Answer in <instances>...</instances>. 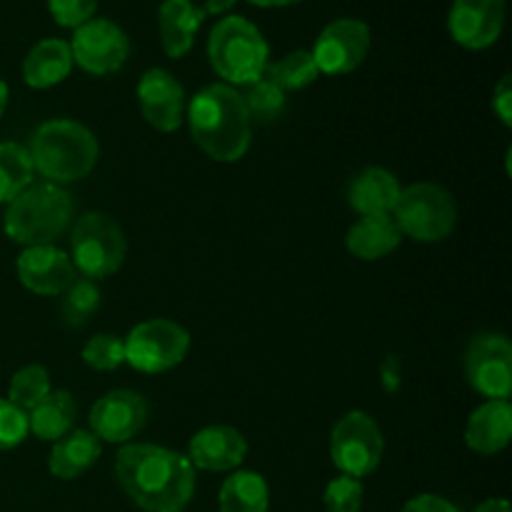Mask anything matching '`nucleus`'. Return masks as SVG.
Masks as SVG:
<instances>
[{
  "label": "nucleus",
  "mask_w": 512,
  "mask_h": 512,
  "mask_svg": "<svg viewBox=\"0 0 512 512\" xmlns=\"http://www.w3.org/2000/svg\"><path fill=\"white\" fill-rule=\"evenodd\" d=\"M115 478L143 512H183L195 495L188 455L150 443H130L115 455Z\"/></svg>",
  "instance_id": "1"
},
{
  "label": "nucleus",
  "mask_w": 512,
  "mask_h": 512,
  "mask_svg": "<svg viewBox=\"0 0 512 512\" xmlns=\"http://www.w3.org/2000/svg\"><path fill=\"white\" fill-rule=\"evenodd\" d=\"M138 100L145 123L160 133H173L185 118V90L165 68L145 70L138 83Z\"/></svg>",
  "instance_id": "15"
},
{
  "label": "nucleus",
  "mask_w": 512,
  "mask_h": 512,
  "mask_svg": "<svg viewBox=\"0 0 512 512\" xmlns=\"http://www.w3.org/2000/svg\"><path fill=\"white\" fill-rule=\"evenodd\" d=\"M235 3H238V0H205L203 10L208 18L210 15H225L228 10L235 8Z\"/></svg>",
  "instance_id": "37"
},
{
  "label": "nucleus",
  "mask_w": 512,
  "mask_h": 512,
  "mask_svg": "<svg viewBox=\"0 0 512 512\" xmlns=\"http://www.w3.org/2000/svg\"><path fill=\"white\" fill-rule=\"evenodd\" d=\"M125 253V233L110 215L85 213L75 220L70 233V260L85 278L100 280L118 273Z\"/></svg>",
  "instance_id": "7"
},
{
  "label": "nucleus",
  "mask_w": 512,
  "mask_h": 512,
  "mask_svg": "<svg viewBox=\"0 0 512 512\" xmlns=\"http://www.w3.org/2000/svg\"><path fill=\"white\" fill-rule=\"evenodd\" d=\"M48 10L60 28H80L95 18L98 0H48Z\"/></svg>",
  "instance_id": "34"
},
{
  "label": "nucleus",
  "mask_w": 512,
  "mask_h": 512,
  "mask_svg": "<svg viewBox=\"0 0 512 512\" xmlns=\"http://www.w3.org/2000/svg\"><path fill=\"white\" fill-rule=\"evenodd\" d=\"M263 75H268L283 93H288V90H303L310 83H315L320 70L310 50H293L285 58L270 60Z\"/></svg>",
  "instance_id": "27"
},
{
  "label": "nucleus",
  "mask_w": 512,
  "mask_h": 512,
  "mask_svg": "<svg viewBox=\"0 0 512 512\" xmlns=\"http://www.w3.org/2000/svg\"><path fill=\"white\" fill-rule=\"evenodd\" d=\"M465 378L488 400H508L512 393V345L503 333L475 335L465 350Z\"/></svg>",
  "instance_id": "10"
},
{
  "label": "nucleus",
  "mask_w": 512,
  "mask_h": 512,
  "mask_svg": "<svg viewBox=\"0 0 512 512\" xmlns=\"http://www.w3.org/2000/svg\"><path fill=\"white\" fill-rule=\"evenodd\" d=\"M73 70V53L68 40L45 38L28 50L23 60V80L28 88L48 90L63 83Z\"/></svg>",
  "instance_id": "20"
},
{
  "label": "nucleus",
  "mask_w": 512,
  "mask_h": 512,
  "mask_svg": "<svg viewBox=\"0 0 512 512\" xmlns=\"http://www.w3.org/2000/svg\"><path fill=\"white\" fill-rule=\"evenodd\" d=\"M208 60L225 85H245L265 73L270 45L255 23L243 15H225L208 35Z\"/></svg>",
  "instance_id": "5"
},
{
  "label": "nucleus",
  "mask_w": 512,
  "mask_h": 512,
  "mask_svg": "<svg viewBox=\"0 0 512 512\" xmlns=\"http://www.w3.org/2000/svg\"><path fill=\"white\" fill-rule=\"evenodd\" d=\"M33 160L25 145L0 143V203H13L33 183Z\"/></svg>",
  "instance_id": "26"
},
{
  "label": "nucleus",
  "mask_w": 512,
  "mask_h": 512,
  "mask_svg": "<svg viewBox=\"0 0 512 512\" xmlns=\"http://www.w3.org/2000/svg\"><path fill=\"white\" fill-rule=\"evenodd\" d=\"M73 63L90 75L118 73L130 55V38L118 23L108 18H90L75 28L70 40Z\"/></svg>",
  "instance_id": "11"
},
{
  "label": "nucleus",
  "mask_w": 512,
  "mask_h": 512,
  "mask_svg": "<svg viewBox=\"0 0 512 512\" xmlns=\"http://www.w3.org/2000/svg\"><path fill=\"white\" fill-rule=\"evenodd\" d=\"M125 363L140 373H165L178 368L190 350V333L168 318L143 320L128 333Z\"/></svg>",
  "instance_id": "8"
},
{
  "label": "nucleus",
  "mask_w": 512,
  "mask_h": 512,
  "mask_svg": "<svg viewBox=\"0 0 512 512\" xmlns=\"http://www.w3.org/2000/svg\"><path fill=\"white\" fill-rule=\"evenodd\" d=\"M190 135L208 158L235 163L243 158L253 138V123L243 98L233 85L213 83L198 90L188 105Z\"/></svg>",
  "instance_id": "2"
},
{
  "label": "nucleus",
  "mask_w": 512,
  "mask_h": 512,
  "mask_svg": "<svg viewBox=\"0 0 512 512\" xmlns=\"http://www.w3.org/2000/svg\"><path fill=\"white\" fill-rule=\"evenodd\" d=\"M245 455H248V440L233 425H210L198 430L188 448V460L193 468L208 473H228L240 468Z\"/></svg>",
  "instance_id": "17"
},
{
  "label": "nucleus",
  "mask_w": 512,
  "mask_h": 512,
  "mask_svg": "<svg viewBox=\"0 0 512 512\" xmlns=\"http://www.w3.org/2000/svg\"><path fill=\"white\" fill-rule=\"evenodd\" d=\"M512 438V408L508 400H488L465 425V445L478 455H498Z\"/></svg>",
  "instance_id": "19"
},
{
  "label": "nucleus",
  "mask_w": 512,
  "mask_h": 512,
  "mask_svg": "<svg viewBox=\"0 0 512 512\" xmlns=\"http://www.w3.org/2000/svg\"><path fill=\"white\" fill-rule=\"evenodd\" d=\"M33 170L48 183L65 185L85 178L98 163V138L78 120H48L33 133L28 145Z\"/></svg>",
  "instance_id": "3"
},
{
  "label": "nucleus",
  "mask_w": 512,
  "mask_h": 512,
  "mask_svg": "<svg viewBox=\"0 0 512 512\" xmlns=\"http://www.w3.org/2000/svg\"><path fill=\"white\" fill-rule=\"evenodd\" d=\"M323 505L328 512H360L363 508V483L348 475L330 480L323 493Z\"/></svg>",
  "instance_id": "32"
},
{
  "label": "nucleus",
  "mask_w": 512,
  "mask_h": 512,
  "mask_svg": "<svg viewBox=\"0 0 512 512\" xmlns=\"http://www.w3.org/2000/svg\"><path fill=\"white\" fill-rule=\"evenodd\" d=\"M370 35L368 23L358 18H338L320 30L313 45V60L323 75H348L368 58Z\"/></svg>",
  "instance_id": "12"
},
{
  "label": "nucleus",
  "mask_w": 512,
  "mask_h": 512,
  "mask_svg": "<svg viewBox=\"0 0 512 512\" xmlns=\"http://www.w3.org/2000/svg\"><path fill=\"white\" fill-rule=\"evenodd\" d=\"M255 8H288V5L303 3V0H248Z\"/></svg>",
  "instance_id": "39"
},
{
  "label": "nucleus",
  "mask_w": 512,
  "mask_h": 512,
  "mask_svg": "<svg viewBox=\"0 0 512 512\" xmlns=\"http://www.w3.org/2000/svg\"><path fill=\"white\" fill-rule=\"evenodd\" d=\"M75 203L63 185L30 183L5 210L3 228L13 243L33 248V245H53L55 238L65 233L73 223Z\"/></svg>",
  "instance_id": "4"
},
{
  "label": "nucleus",
  "mask_w": 512,
  "mask_h": 512,
  "mask_svg": "<svg viewBox=\"0 0 512 512\" xmlns=\"http://www.w3.org/2000/svg\"><path fill=\"white\" fill-rule=\"evenodd\" d=\"M28 435V413L15 408L8 398H0V453L18 448Z\"/></svg>",
  "instance_id": "33"
},
{
  "label": "nucleus",
  "mask_w": 512,
  "mask_h": 512,
  "mask_svg": "<svg viewBox=\"0 0 512 512\" xmlns=\"http://www.w3.org/2000/svg\"><path fill=\"white\" fill-rule=\"evenodd\" d=\"M385 440L373 415L350 410L335 423L330 433V460L348 478H365L375 473L383 460Z\"/></svg>",
  "instance_id": "9"
},
{
  "label": "nucleus",
  "mask_w": 512,
  "mask_h": 512,
  "mask_svg": "<svg viewBox=\"0 0 512 512\" xmlns=\"http://www.w3.org/2000/svg\"><path fill=\"white\" fill-rule=\"evenodd\" d=\"M15 270L23 288L35 295H63L78 278L70 255L55 245L25 248L15 260Z\"/></svg>",
  "instance_id": "16"
},
{
  "label": "nucleus",
  "mask_w": 512,
  "mask_h": 512,
  "mask_svg": "<svg viewBox=\"0 0 512 512\" xmlns=\"http://www.w3.org/2000/svg\"><path fill=\"white\" fill-rule=\"evenodd\" d=\"M505 28V0H453L448 33L468 50H485L498 43Z\"/></svg>",
  "instance_id": "14"
},
{
  "label": "nucleus",
  "mask_w": 512,
  "mask_h": 512,
  "mask_svg": "<svg viewBox=\"0 0 512 512\" xmlns=\"http://www.w3.org/2000/svg\"><path fill=\"white\" fill-rule=\"evenodd\" d=\"M88 420L100 443H130L148 423V400L135 390H113L90 408Z\"/></svg>",
  "instance_id": "13"
},
{
  "label": "nucleus",
  "mask_w": 512,
  "mask_h": 512,
  "mask_svg": "<svg viewBox=\"0 0 512 512\" xmlns=\"http://www.w3.org/2000/svg\"><path fill=\"white\" fill-rule=\"evenodd\" d=\"M393 218L403 238L408 235L418 243H438L453 233L458 223V203L443 185L415 183L400 190Z\"/></svg>",
  "instance_id": "6"
},
{
  "label": "nucleus",
  "mask_w": 512,
  "mask_h": 512,
  "mask_svg": "<svg viewBox=\"0 0 512 512\" xmlns=\"http://www.w3.org/2000/svg\"><path fill=\"white\" fill-rule=\"evenodd\" d=\"M50 393V375L43 365H25L13 375L8 388V400L20 408L23 413H30L45 395Z\"/></svg>",
  "instance_id": "30"
},
{
  "label": "nucleus",
  "mask_w": 512,
  "mask_h": 512,
  "mask_svg": "<svg viewBox=\"0 0 512 512\" xmlns=\"http://www.w3.org/2000/svg\"><path fill=\"white\" fill-rule=\"evenodd\" d=\"M403 243L398 223L393 213L385 215H360L358 223L345 235V248L360 260H380L393 253Z\"/></svg>",
  "instance_id": "23"
},
{
  "label": "nucleus",
  "mask_w": 512,
  "mask_h": 512,
  "mask_svg": "<svg viewBox=\"0 0 512 512\" xmlns=\"http://www.w3.org/2000/svg\"><path fill=\"white\" fill-rule=\"evenodd\" d=\"M100 308V288L90 278H75L63 293L60 315L68 328H83Z\"/></svg>",
  "instance_id": "29"
},
{
  "label": "nucleus",
  "mask_w": 512,
  "mask_h": 512,
  "mask_svg": "<svg viewBox=\"0 0 512 512\" xmlns=\"http://www.w3.org/2000/svg\"><path fill=\"white\" fill-rule=\"evenodd\" d=\"M240 98L250 115V123H273L285 110V93L268 78L260 75L253 83L240 85Z\"/></svg>",
  "instance_id": "28"
},
{
  "label": "nucleus",
  "mask_w": 512,
  "mask_h": 512,
  "mask_svg": "<svg viewBox=\"0 0 512 512\" xmlns=\"http://www.w3.org/2000/svg\"><path fill=\"white\" fill-rule=\"evenodd\" d=\"M103 455V443L90 430H70L55 440L48 455V470L58 480H75L88 473Z\"/></svg>",
  "instance_id": "22"
},
{
  "label": "nucleus",
  "mask_w": 512,
  "mask_h": 512,
  "mask_svg": "<svg viewBox=\"0 0 512 512\" xmlns=\"http://www.w3.org/2000/svg\"><path fill=\"white\" fill-rule=\"evenodd\" d=\"M403 512H460L458 505L450 503L448 498H443V495H418V498L408 500L405 503Z\"/></svg>",
  "instance_id": "36"
},
{
  "label": "nucleus",
  "mask_w": 512,
  "mask_h": 512,
  "mask_svg": "<svg viewBox=\"0 0 512 512\" xmlns=\"http://www.w3.org/2000/svg\"><path fill=\"white\" fill-rule=\"evenodd\" d=\"M473 512H510V503L503 498H495V500H485L483 505H478Z\"/></svg>",
  "instance_id": "38"
},
{
  "label": "nucleus",
  "mask_w": 512,
  "mask_h": 512,
  "mask_svg": "<svg viewBox=\"0 0 512 512\" xmlns=\"http://www.w3.org/2000/svg\"><path fill=\"white\" fill-rule=\"evenodd\" d=\"M400 183L390 170L365 168L350 180L348 205L360 215L393 213L400 198Z\"/></svg>",
  "instance_id": "21"
},
{
  "label": "nucleus",
  "mask_w": 512,
  "mask_h": 512,
  "mask_svg": "<svg viewBox=\"0 0 512 512\" xmlns=\"http://www.w3.org/2000/svg\"><path fill=\"white\" fill-rule=\"evenodd\" d=\"M493 110L498 113V118L503 120L505 128H510L512 125V78L510 75H503V78H500V83L495 85Z\"/></svg>",
  "instance_id": "35"
},
{
  "label": "nucleus",
  "mask_w": 512,
  "mask_h": 512,
  "mask_svg": "<svg viewBox=\"0 0 512 512\" xmlns=\"http://www.w3.org/2000/svg\"><path fill=\"white\" fill-rule=\"evenodd\" d=\"M8 98H10V90L5 80H0V118H3L5 108H8Z\"/></svg>",
  "instance_id": "40"
},
{
  "label": "nucleus",
  "mask_w": 512,
  "mask_h": 512,
  "mask_svg": "<svg viewBox=\"0 0 512 512\" xmlns=\"http://www.w3.org/2000/svg\"><path fill=\"white\" fill-rule=\"evenodd\" d=\"M83 363L88 368L108 373V370H118L125 363V343L123 338L110 333H98L83 345Z\"/></svg>",
  "instance_id": "31"
},
{
  "label": "nucleus",
  "mask_w": 512,
  "mask_h": 512,
  "mask_svg": "<svg viewBox=\"0 0 512 512\" xmlns=\"http://www.w3.org/2000/svg\"><path fill=\"white\" fill-rule=\"evenodd\" d=\"M75 415H78V405L73 395L68 390H50L28 413V430L38 440L55 443L73 430Z\"/></svg>",
  "instance_id": "24"
},
{
  "label": "nucleus",
  "mask_w": 512,
  "mask_h": 512,
  "mask_svg": "<svg viewBox=\"0 0 512 512\" xmlns=\"http://www.w3.org/2000/svg\"><path fill=\"white\" fill-rule=\"evenodd\" d=\"M270 488L253 470H238L220 488V512H268Z\"/></svg>",
  "instance_id": "25"
},
{
  "label": "nucleus",
  "mask_w": 512,
  "mask_h": 512,
  "mask_svg": "<svg viewBox=\"0 0 512 512\" xmlns=\"http://www.w3.org/2000/svg\"><path fill=\"white\" fill-rule=\"evenodd\" d=\"M205 18V10L193 0H163L158 10V28L165 55L173 60L188 55Z\"/></svg>",
  "instance_id": "18"
}]
</instances>
